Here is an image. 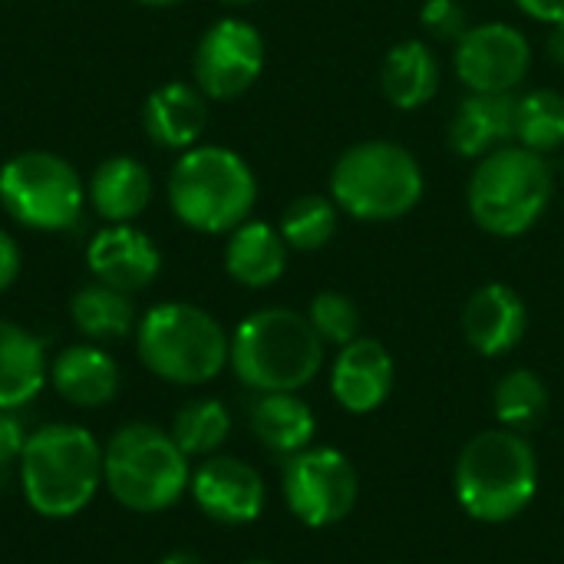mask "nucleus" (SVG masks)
<instances>
[{
    "label": "nucleus",
    "instance_id": "nucleus-1",
    "mask_svg": "<svg viewBox=\"0 0 564 564\" xmlns=\"http://www.w3.org/2000/svg\"><path fill=\"white\" fill-rule=\"evenodd\" d=\"M228 364L254 393H297L324 367V340L307 314L264 307L248 314L231 334Z\"/></svg>",
    "mask_w": 564,
    "mask_h": 564
},
{
    "label": "nucleus",
    "instance_id": "nucleus-2",
    "mask_svg": "<svg viewBox=\"0 0 564 564\" xmlns=\"http://www.w3.org/2000/svg\"><path fill=\"white\" fill-rule=\"evenodd\" d=\"M539 492V459L516 430L473 436L456 463V499L463 512L486 525L519 519Z\"/></svg>",
    "mask_w": 564,
    "mask_h": 564
},
{
    "label": "nucleus",
    "instance_id": "nucleus-3",
    "mask_svg": "<svg viewBox=\"0 0 564 564\" xmlns=\"http://www.w3.org/2000/svg\"><path fill=\"white\" fill-rule=\"evenodd\" d=\"M20 482L30 509L43 519H73L99 492L102 449L96 436L73 423H53L26 436Z\"/></svg>",
    "mask_w": 564,
    "mask_h": 564
},
{
    "label": "nucleus",
    "instance_id": "nucleus-4",
    "mask_svg": "<svg viewBox=\"0 0 564 564\" xmlns=\"http://www.w3.org/2000/svg\"><path fill=\"white\" fill-rule=\"evenodd\" d=\"M426 192L420 159L390 139H367L340 152L330 169V198L354 221L406 218Z\"/></svg>",
    "mask_w": 564,
    "mask_h": 564
},
{
    "label": "nucleus",
    "instance_id": "nucleus-5",
    "mask_svg": "<svg viewBox=\"0 0 564 564\" xmlns=\"http://www.w3.org/2000/svg\"><path fill=\"white\" fill-rule=\"evenodd\" d=\"M552 195L555 172L549 159L512 142L476 162L466 185V208L486 235L519 238L545 218Z\"/></svg>",
    "mask_w": 564,
    "mask_h": 564
},
{
    "label": "nucleus",
    "instance_id": "nucleus-6",
    "mask_svg": "<svg viewBox=\"0 0 564 564\" xmlns=\"http://www.w3.org/2000/svg\"><path fill=\"white\" fill-rule=\"evenodd\" d=\"M258 202L251 165L225 145H192L169 172V205L182 225L202 235H231Z\"/></svg>",
    "mask_w": 564,
    "mask_h": 564
},
{
    "label": "nucleus",
    "instance_id": "nucleus-7",
    "mask_svg": "<svg viewBox=\"0 0 564 564\" xmlns=\"http://www.w3.org/2000/svg\"><path fill=\"white\" fill-rule=\"evenodd\" d=\"M135 350L149 373L165 383L198 387L228 367L231 337L225 327L195 304L165 301L145 311L135 327Z\"/></svg>",
    "mask_w": 564,
    "mask_h": 564
},
{
    "label": "nucleus",
    "instance_id": "nucleus-8",
    "mask_svg": "<svg viewBox=\"0 0 564 564\" xmlns=\"http://www.w3.org/2000/svg\"><path fill=\"white\" fill-rule=\"evenodd\" d=\"M102 482L122 509L155 516L172 509L188 489V456L172 433L152 423H129L102 449Z\"/></svg>",
    "mask_w": 564,
    "mask_h": 564
},
{
    "label": "nucleus",
    "instance_id": "nucleus-9",
    "mask_svg": "<svg viewBox=\"0 0 564 564\" xmlns=\"http://www.w3.org/2000/svg\"><path fill=\"white\" fill-rule=\"evenodd\" d=\"M83 202L86 185L79 172L56 152L30 149L0 169V205L23 228L66 231L79 221Z\"/></svg>",
    "mask_w": 564,
    "mask_h": 564
},
{
    "label": "nucleus",
    "instance_id": "nucleus-10",
    "mask_svg": "<svg viewBox=\"0 0 564 564\" xmlns=\"http://www.w3.org/2000/svg\"><path fill=\"white\" fill-rule=\"evenodd\" d=\"M281 489L291 516L307 529H330L344 522L360 496L354 463L340 449H301L284 459Z\"/></svg>",
    "mask_w": 564,
    "mask_h": 564
},
{
    "label": "nucleus",
    "instance_id": "nucleus-11",
    "mask_svg": "<svg viewBox=\"0 0 564 564\" xmlns=\"http://www.w3.org/2000/svg\"><path fill=\"white\" fill-rule=\"evenodd\" d=\"M264 69V36L241 17H221L212 23L192 56L195 86L208 99L245 96Z\"/></svg>",
    "mask_w": 564,
    "mask_h": 564
},
{
    "label": "nucleus",
    "instance_id": "nucleus-12",
    "mask_svg": "<svg viewBox=\"0 0 564 564\" xmlns=\"http://www.w3.org/2000/svg\"><path fill=\"white\" fill-rule=\"evenodd\" d=\"M453 69L469 93H516L532 69V43L506 20L473 23L453 46Z\"/></svg>",
    "mask_w": 564,
    "mask_h": 564
},
{
    "label": "nucleus",
    "instance_id": "nucleus-13",
    "mask_svg": "<svg viewBox=\"0 0 564 564\" xmlns=\"http://www.w3.org/2000/svg\"><path fill=\"white\" fill-rule=\"evenodd\" d=\"M195 506L221 525H248L264 512V479L254 466L235 456H208L192 482Z\"/></svg>",
    "mask_w": 564,
    "mask_h": 564
},
{
    "label": "nucleus",
    "instance_id": "nucleus-14",
    "mask_svg": "<svg viewBox=\"0 0 564 564\" xmlns=\"http://www.w3.org/2000/svg\"><path fill=\"white\" fill-rule=\"evenodd\" d=\"M393 380H397L393 357L373 337H357L347 347H340L330 367V393L354 416H367L380 410L393 390Z\"/></svg>",
    "mask_w": 564,
    "mask_h": 564
},
{
    "label": "nucleus",
    "instance_id": "nucleus-15",
    "mask_svg": "<svg viewBox=\"0 0 564 564\" xmlns=\"http://www.w3.org/2000/svg\"><path fill=\"white\" fill-rule=\"evenodd\" d=\"M86 264L99 284L116 291H142L162 271V254L155 241L135 225H109L93 235L86 248Z\"/></svg>",
    "mask_w": 564,
    "mask_h": 564
},
{
    "label": "nucleus",
    "instance_id": "nucleus-16",
    "mask_svg": "<svg viewBox=\"0 0 564 564\" xmlns=\"http://www.w3.org/2000/svg\"><path fill=\"white\" fill-rule=\"evenodd\" d=\"M525 330H529V307L516 288L492 281L469 294L463 307V334L476 354L502 357L522 344Z\"/></svg>",
    "mask_w": 564,
    "mask_h": 564
},
{
    "label": "nucleus",
    "instance_id": "nucleus-17",
    "mask_svg": "<svg viewBox=\"0 0 564 564\" xmlns=\"http://www.w3.org/2000/svg\"><path fill=\"white\" fill-rule=\"evenodd\" d=\"M516 93H469L446 129V142L459 159H486L516 142Z\"/></svg>",
    "mask_w": 564,
    "mask_h": 564
},
{
    "label": "nucleus",
    "instance_id": "nucleus-18",
    "mask_svg": "<svg viewBox=\"0 0 564 564\" xmlns=\"http://www.w3.org/2000/svg\"><path fill=\"white\" fill-rule=\"evenodd\" d=\"M142 122L155 145L185 152L208 126V96L192 83H165L145 99Z\"/></svg>",
    "mask_w": 564,
    "mask_h": 564
},
{
    "label": "nucleus",
    "instance_id": "nucleus-19",
    "mask_svg": "<svg viewBox=\"0 0 564 564\" xmlns=\"http://www.w3.org/2000/svg\"><path fill=\"white\" fill-rule=\"evenodd\" d=\"M440 59L426 40H400L380 63V93L403 112L423 109L440 93Z\"/></svg>",
    "mask_w": 564,
    "mask_h": 564
},
{
    "label": "nucleus",
    "instance_id": "nucleus-20",
    "mask_svg": "<svg viewBox=\"0 0 564 564\" xmlns=\"http://www.w3.org/2000/svg\"><path fill=\"white\" fill-rule=\"evenodd\" d=\"M50 383L66 403L93 410L119 393V367L102 347L76 344L56 354L50 364Z\"/></svg>",
    "mask_w": 564,
    "mask_h": 564
},
{
    "label": "nucleus",
    "instance_id": "nucleus-21",
    "mask_svg": "<svg viewBox=\"0 0 564 564\" xmlns=\"http://www.w3.org/2000/svg\"><path fill=\"white\" fill-rule=\"evenodd\" d=\"M288 241L268 221H245L225 245V271L235 284L261 291L281 281L288 268Z\"/></svg>",
    "mask_w": 564,
    "mask_h": 564
},
{
    "label": "nucleus",
    "instance_id": "nucleus-22",
    "mask_svg": "<svg viewBox=\"0 0 564 564\" xmlns=\"http://www.w3.org/2000/svg\"><path fill=\"white\" fill-rule=\"evenodd\" d=\"M86 198L109 225H132L152 202V175L139 159L112 155L96 165Z\"/></svg>",
    "mask_w": 564,
    "mask_h": 564
},
{
    "label": "nucleus",
    "instance_id": "nucleus-23",
    "mask_svg": "<svg viewBox=\"0 0 564 564\" xmlns=\"http://www.w3.org/2000/svg\"><path fill=\"white\" fill-rule=\"evenodd\" d=\"M248 426L264 449L284 459L307 449L317 433L314 410L297 393H258L248 406Z\"/></svg>",
    "mask_w": 564,
    "mask_h": 564
},
{
    "label": "nucleus",
    "instance_id": "nucleus-24",
    "mask_svg": "<svg viewBox=\"0 0 564 564\" xmlns=\"http://www.w3.org/2000/svg\"><path fill=\"white\" fill-rule=\"evenodd\" d=\"M43 340L13 321H0V410L30 403L46 383Z\"/></svg>",
    "mask_w": 564,
    "mask_h": 564
},
{
    "label": "nucleus",
    "instance_id": "nucleus-25",
    "mask_svg": "<svg viewBox=\"0 0 564 564\" xmlns=\"http://www.w3.org/2000/svg\"><path fill=\"white\" fill-rule=\"evenodd\" d=\"M69 317L76 330L89 340H122L135 327V307L129 294L99 281L73 294Z\"/></svg>",
    "mask_w": 564,
    "mask_h": 564
},
{
    "label": "nucleus",
    "instance_id": "nucleus-26",
    "mask_svg": "<svg viewBox=\"0 0 564 564\" xmlns=\"http://www.w3.org/2000/svg\"><path fill=\"white\" fill-rule=\"evenodd\" d=\"M516 145L539 155L564 149V96L558 89H532L516 99Z\"/></svg>",
    "mask_w": 564,
    "mask_h": 564
},
{
    "label": "nucleus",
    "instance_id": "nucleus-27",
    "mask_svg": "<svg viewBox=\"0 0 564 564\" xmlns=\"http://www.w3.org/2000/svg\"><path fill=\"white\" fill-rule=\"evenodd\" d=\"M337 225H340V208L334 205V198L311 192L284 208L278 231L291 251H321L334 241Z\"/></svg>",
    "mask_w": 564,
    "mask_h": 564
},
{
    "label": "nucleus",
    "instance_id": "nucleus-28",
    "mask_svg": "<svg viewBox=\"0 0 564 564\" xmlns=\"http://www.w3.org/2000/svg\"><path fill=\"white\" fill-rule=\"evenodd\" d=\"M492 406H496V420L506 430H516V433L532 430L549 413V387L542 383L539 373L525 367L509 370L492 393Z\"/></svg>",
    "mask_w": 564,
    "mask_h": 564
},
{
    "label": "nucleus",
    "instance_id": "nucleus-29",
    "mask_svg": "<svg viewBox=\"0 0 564 564\" xmlns=\"http://www.w3.org/2000/svg\"><path fill=\"white\" fill-rule=\"evenodd\" d=\"M172 440L185 456H212L231 433V416L221 400H192L172 420Z\"/></svg>",
    "mask_w": 564,
    "mask_h": 564
},
{
    "label": "nucleus",
    "instance_id": "nucleus-30",
    "mask_svg": "<svg viewBox=\"0 0 564 564\" xmlns=\"http://www.w3.org/2000/svg\"><path fill=\"white\" fill-rule=\"evenodd\" d=\"M307 321L317 330V337L324 344H334V347H347L350 340L360 337V311L340 291H321L311 301Z\"/></svg>",
    "mask_w": 564,
    "mask_h": 564
},
{
    "label": "nucleus",
    "instance_id": "nucleus-31",
    "mask_svg": "<svg viewBox=\"0 0 564 564\" xmlns=\"http://www.w3.org/2000/svg\"><path fill=\"white\" fill-rule=\"evenodd\" d=\"M420 26L433 40L456 46L473 23H469V13H466V7L459 0H423V7H420Z\"/></svg>",
    "mask_w": 564,
    "mask_h": 564
},
{
    "label": "nucleus",
    "instance_id": "nucleus-32",
    "mask_svg": "<svg viewBox=\"0 0 564 564\" xmlns=\"http://www.w3.org/2000/svg\"><path fill=\"white\" fill-rule=\"evenodd\" d=\"M23 446H26V436H23L20 420L10 410H0V469H7L13 459H20Z\"/></svg>",
    "mask_w": 564,
    "mask_h": 564
},
{
    "label": "nucleus",
    "instance_id": "nucleus-33",
    "mask_svg": "<svg viewBox=\"0 0 564 564\" xmlns=\"http://www.w3.org/2000/svg\"><path fill=\"white\" fill-rule=\"evenodd\" d=\"M20 264H23V254H20L17 238L0 228V294L20 278Z\"/></svg>",
    "mask_w": 564,
    "mask_h": 564
},
{
    "label": "nucleus",
    "instance_id": "nucleus-34",
    "mask_svg": "<svg viewBox=\"0 0 564 564\" xmlns=\"http://www.w3.org/2000/svg\"><path fill=\"white\" fill-rule=\"evenodd\" d=\"M516 7L525 17H532L539 23H549V26L564 20V0H516Z\"/></svg>",
    "mask_w": 564,
    "mask_h": 564
},
{
    "label": "nucleus",
    "instance_id": "nucleus-35",
    "mask_svg": "<svg viewBox=\"0 0 564 564\" xmlns=\"http://www.w3.org/2000/svg\"><path fill=\"white\" fill-rule=\"evenodd\" d=\"M545 50H549V59H552L555 66H564V20L562 23H552V26H549Z\"/></svg>",
    "mask_w": 564,
    "mask_h": 564
},
{
    "label": "nucleus",
    "instance_id": "nucleus-36",
    "mask_svg": "<svg viewBox=\"0 0 564 564\" xmlns=\"http://www.w3.org/2000/svg\"><path fill=\"white\" fill-rule=\"evenodd\" d=\"M159 564H205L195 552H172V555H165Z\"/></svg>",
    "mask_w": 564,
    "mask_h": 564
},
{
    "label": "nucleus",
    "instance_id": "nucleus-37",
    "mask_svg": "<svg viewBox=\"0 0 564 564\" xmlns=\"http://www.w3.org/2000/svg\"><path fill=\"white\" fill-rule=\"evenodd\" d=\"M135 3H142V7H172L178 0H135Z\"/></svg>",
    "mask_w": 564,
    "mask_h": 564
},
{
    "label": "nucleus",
    "instance_id": "nucleus-38",
    "mask_svg": "<svg viewBox=\"0 0 564 564\" xmlns=\"http://www.w3.org/2000/svg\"><path fill=\"white\" fill-rule=\"evenodd\" d=\"M218 3H225V7H251L254 0H218Z\"/></svg>",
    "mask_w": 564,
    "mask_h": 564
},
{
    "label": "nucleus",
    "instance_id": "nucleus-39",
    "mask_svg": "<svg viewBox=\"0 0 564 564\" xmlns=\"http://www.w3.org/2000/svg\"><path fill=\"white\" fill-rule=\"evenodd\" d=\"M245 564H274V562H245Z\"/></svg>",
    "mask_w": 564,
    "mask_h": 564
},
{
    "label": "nucleus",
    "instance_id": "nucleus-40",
    "mask_svg": "<svg viewBox=\"0 0 564 564\" xmlns=\"http://www.w3.org/2000/svg\"><path fill=\"white\" fill-rule=\"evenodd\" d=\"M562 172H564V162H562Z\"/></svg>",
    "mask_w": 564,
    "mask_h": 564
}]
</instances>
